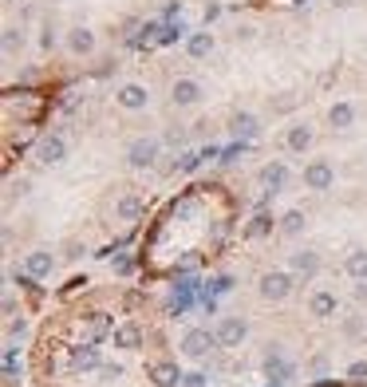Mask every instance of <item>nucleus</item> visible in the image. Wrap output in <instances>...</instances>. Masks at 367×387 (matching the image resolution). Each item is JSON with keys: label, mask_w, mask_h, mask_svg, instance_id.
Masks as SVG:
<instances>
[{"label": "nucleus", "mask_w": 367, "mask_h": 387, "mask_svg": "<svg viewBox=\"0 0 367 387\" xmlns=\"http://www.w3.org/2000/svg\"><path fill=\"white\" fill-rule=\"evenodd\" d=\"M158 150H162L158 139H147V135H142V139H135L127 147V166L130 170H150L158 162Z\"/></svg>", "instance_id": "1"}, {"label": "nucleus", "mask_w": 367, "mask_h": 387, "mask_svg": "<svg viewBox=\"0 0 367 387\" xmlns=\"http://www.w3.org/2000/svg\"><path fill=\"white\" fill-rule=\"evenodd\" d=\"M336 186V170H332V162L324 159H312L304 166V190H316V194H324V190Z\"/></svg>", "instance_id": "2"}, {"label": "nucleus", "mask_w": 367, "mask_h": 387, "mask_svg": "<svg viewBox=\"0 0 367 387\" xmlns=\"http://www.w3.org/2000/svg\"><path fill=\"white\" fill-rule=\"evenodd\" d=\"M257 288H261V297L265 300H285L288 293H292V277L280 273V269H273V273H261Z\"/></svg>", "instance_id": "3"}, {"label": "nucleus", "mask_w": 367, "mask_h": 387, "mask_svg": "<svg viewBox=\"0 0 367 387\" xmlns=\"http://www.w3.org/2000/svg\"><path fill=\"white\" fill-rule=\"evenodd\" d=\"M201 83L189 80V75H182V80L170 83V99H174V107H194V103H201Z\"/></svg>", "instance_id": "4"}, {"label": "nucleus", "mask_w": 367, "mask_h": 387, "mask_svg": "<svg viewBox=\"0 0 367 387\" xmlns=\"http://www.w3.org/2000/svg\"><path fill=\"white\" fill-rule=\"evenodd\" d=\"M115 103H119L123 111H147L150 107V91L142 87V83H123V87L115 91Z\"/></svg>", "instance_id": "5"}, {"label": "nucleus", "mask_w": 367, "mask_h": 387, "mask_svg": "<svg viewBox=\"0 0 367 387\" xmlns=\"http://www.w3.org/2000/svg\"><path fill=\"white\" fill-rule=\"evenodd\" d=\"M36 159H40L44 166H60V162L68 159V142H63V135H44L40 147H36Z\"/></svg>", "instance_id": "6"}, {"label": "nucleus", "mask_w": 367, "mask_h": 387, "mask_svg": "<svg viewBox=\"0 0 367 387\" xmlns=\"http://www.w3.org/2000/svg\"><path fill=\"white\" fill-rule=\"evenodd\" d=\"M213 336H218L221 348H237L241 340L249 336V324H245V320H237V317H225L218 324V332H213Z\"/></svg>", "instance_id": "7"}, {"label": "nucleus", "mask_w": 367, "mask_h": 387, "mask_svg": "<svg viewBox=\"0 0 367 387\" xmlns=\"http://www.w3.org/2000/svg\"><path fill=\"white\" fill-rule=\"evenodd\" d=\"M229 130H233L241 142H253L261 135V119H257V115H249V111H237V115L229 119Z\"/></svg>", "instance_id": "8"}, {"label": "nucleus", "mask_w": 367, "mask_h": 387, "mask_svg": "<svg viewBox=\"0 0 367 387\" xmlns=\"http://www.w3.org/2000/svg\"><path fill=\"white\" fill-rule=\"evenodd\" d=\"M218 344V336H209V332H201V328H194V332H186V340H182V352H186L189 360H201L209 352V348Z\"/></svg>", "instance_id": "9"}, {"label": "nucleus", "mask_w": 367, "mask_h": 387, "mask_svg": "<svg viewBox=\"0 0 367 387\" xmlns=\"http://www.w3.org/2000/svg\"><path fill=\"white\" fill-rule=\"evenodd\" d=\"M285 147L292 150V154H304V150L312 147V127H308V123H292V127L285 130Z\"/></svg>", "instance_id": "10"}, {"label": "nucleus", "mask_w": 367, "mask_h": 387, "mask_svg": "<svg viewBox=\"0 0 367 387\" xmlns=\"http://www.w3.org/2000/svg\"><path fill=\"white\" fill-rule=\"evenodd\" d=\"M68 51L71 56H91V51H95V32L83 28V24L80 28H71L68 32Z\"/></svg>", "instance_id": "11"}, {"label": "nucleus", "mask_w": 367, "mask_h": 387, "mask_svg": "<svg viewBox=\"0 0 367 387\" xmlns=\"http://www.w3.org/2000/svg\"><path fill=\"white\" fill-rule=\"evenodd\" d=\"M288 269L300 273V277H316V273H320V257L312 253V249H297V253L288 257Z\"/></svg>", "instance_id": "12"}, {"label": "nucleus", "mask_w": 367, "mask_h": 387, "mask_svg": "<svg viewBox=\"0 0 367 387\" xmlns=\"http://www.w3.org/2000/svg\"><path fill=\"white\" fill-rule=\"evenodd\" d=\"M265 376L273 379V383H288L297 371H292V364H288V360H280L277 352H268V356H265Z\"/></svg>", "instance_id": "13"}, {"label": "nucleus", "mask_w": 367, "mask_h": 387, "mask_svg": "<svg viewBox=\"0 0 367 387\" xmlns=\"http://www.w3.org/2000/svg\"><path fill=\"white\" fill-rule=\"evenodd\" d=\"M261 182H265L273 194H280V190L288 186V166L285 162H268V166H261Z\"/></svg>", "instance_id": "14"}, {"label": "nucleus", "mask_w": 367, "mask_h": 387, "mask_svg": "<svg viewBox=\"0 0 367 387\" xmlns=\"http://www.w3.org/2000/svg\"><path fill=\"white\" fill-rule=\"evenodd\" d=\"M51 265H56V261H51V253H48V249H32V253H28V261H24V269H28V273H32L36 281H40V277H48V273H51Z\"/></svg>", "instance_id": "15"}, {"label": "nucleus", "mask_w": 367, "mask_h": 387, "mask_svg": "<svg viewBox=\"0 0 367 387\" xmlns=\"http://www.w3.org/2000/svg\"><path fill=\"white\" fill-rule=\"evenodd\" d=\"M142 209H147V202H142L139 194H123L119 206H115V214H119L123 221H139V218H142Z\"/></svg>", "instance_id": "16"}, {"label": "nucleus", "mask_w": 367, "mask_h": 387, "mask_svg": "<svg viewBox=\"0 0 367 387\" xmlns=\"http://www.w3.org/2000/svg\"><path fill=\"white\" fill-rule=\"evenodd\" d=\"M186 51L194 56V60H206L209 51H213V32H189Z\"/></svg>", "instance_id": "17"}, {"label": "nucleus", "mask_w": 367, "mask_h": 387, "mask_svg": "<svg viewBox=\"0 0 367 387\" xmlns=\"http://www.w3.org/2000/svg\"><path fill=\"white\" fill-rule=\"evenodd\" d=\"M328 123L336 130H347L356 123V107H352V103H332V107H328Z\"/></svg>", "instance_id": "18"}, {"label": "nucleus", "mask_w": 367, "mask_h": 387, "mask_svg": "<svg viewBox=\"0 0 367 387\" xmlns=\"http://www.w3.org/2000/svg\"><path fill=\"white\" fill-rule=\"evenodd\" d=\"M347 269V277H356V281H367V249H352L344 261Z\"/></svg>", "instance_id": "19"}, {"label": "nucleus", "mask_w": 367, "mask_h": 387, "mask_svg": "<svg viewBox=\"0 0 367 387\" xmlns=\"http://www.w3.org/2000/svg\"><path fill=\"white\" fill-rule=\"evenodd\" d=\"M115 344H119V348H130V352H135V348L142 344V328H139V324H123V328H115Z\"/></svg>", "instance_id": "20"}, {"label": "nucleus", "mask_w": 367, "mask_h": 387, "mask_svg": "<svg viewBox=\"0 0 367 387\" xmlns=\"http://www.w3.org/2000/svg\"><path fill=\"white\" fill-rule=\"evenodd\" d=\"M312 317H320V320H328L332 317V312H336V293H316V297H312Z\"/></svg>", "instance_id": "21"}, {"label": "nucleus", "mask_w": 367, "mask_h": 387, "mask_svg": "<svg viewBox=\"0 0 367 387\" xmlns=\"http://www.w3.org/2000/svg\"><path fill=\"white\" fill-rule=\"evenodd\" d=\"M201 162H206V159H201V150H182L178 159H174V170H178V174H194Z\"/></svg>", "instance_id": "22"}, {"label": "nucleus", "mask_w": 367, "mask_h": 387, "mask_svg": "<svg viewBox=\"0 0 367 387\" xmlns=\"http://www.w3.org/2000/svg\"><path fill=\"white\" fill-rule=\"evenodd\" d=\"M150 376H154V383H158V387H174L182 379L178 367L170 364V360H166V364H154V371H150Z\"/></svg>", "instance_id": "23"}, {"label": "nucleus", "mask_w": 367, "mask_h": 387, "mask_svg": "<svg viewBox=\"0 0 367 387\" xmlns=\"http://www.w3.org/2000/svg\"><path fill=\"white\" fill-rule=\"evenodd\" d=\"M304 214H300V209H288L285 218H280V233H288V238H297L300 229H304Z\"/></svg>", "instance_id": "24"}, {"label": "nucleus", "mask_w": 367, "mask_h": 387, "mask_svg": "<svg viewBox=\"0 0 367 387\" xmlns=\"http://www.w3.org/2000/svg\"><path fill=\"white\" fill-rule=\"evenodd\" d=\"M71 364L80 367V371H87V367H99V352H95V348H75Z\"/></svg>", "instance_id": "25"}, {"label": "nucleus", "mask_w": 367, "mask_h": 387, "mask_svg": "<svg viewBox=\"0 0 367 387\" xmlns=\"http://www.w3.org/2000/svg\"><path fill=\"white\" fill-rule=\"evenodd\" d=\"M182 36H186V24H162V32H158V44H162V48H166V44H178L182 40Z\"/></svg>", "instance_id": "26"}, {"label": "nucleus", "mask_w": 367, "mask_h": 387, "mask_svg": "<svg viewBox=\"0 0 367 387\" xmlns=\"http://www.w3.org/2000/svg\"><path fill=\"white\" fill-rule=\"evenodd\" d=\"M16 48H24V28H16V24H8V28H4V51H16Z\"/></svg>", "instance_id": "27"}, {"label": "nucleus", "mask_w": 367, "mask_h": 387, "mask_svg": "<svg viewBox=\"0 0 367 387\" xmlns=\"http://www.w3.org/2000/svg\"><path fill=\"white\" fill-rule=\"evenodd\" d=\"M268 229H273V218H268V214H257V218L249 221V229H245V233H249V238H265Z\"/></svg>", "instance_id": "28"}, {"label": "nucleus", "mask_w": 367, "mask_h": 387, "mask_svg": "<svg viewBox=\"0 0 367 387\" xmlns=\"http://www.w3.org/2000/svg\"><path fill=\"white\" fill-rule=\"evenodd\" d=\"M241 150H245V142H233L229 150H221V162H225V166H233V162L241 159Z\"/></svg>", "instance_id": "29"}, {"label": "nucleus", "mask_w": 367, "mask_h": 387, "mask_svg": "<svg viewBox=\"0 0 367 387\" xmlns=\"http://www.w3.org/2000/svg\"><path fill=\"white\" fill-rule=\"evenodd\" d=\"M107 328H111V320L103 317V312H95V317H91V332H95V336H103Z\"/></svg>", "instance_id": "30"}, {"label": "nucleus", "mask_w": 367, "mask_h": 387, "mask_svg": "<svg viewBox=\"0 0 367 387\" xmlns=\"http://www.w3.org/2000/svg\"><path fill=\"white\" fill-rule=\"evenodd\" d=\"M347 376L356 379V383H363V379H367V364H363V360H356V364L347 367Z\"/></svg>", "instance_id": "31"}, {"label": "nucleus", "mask_w": 367, "mask_h": 387, "mask_svg": "<svg viewBox=\"0 0 367 387\" xmlns=\"http://www.w3.org/2000/svg\"><path fill=\"white\" fill-rule=\"evenodd\" d=\"M166 142H170V147H182V142H186V130H170Z\"/></svg>", "instance_id": "32"}, {"label": "nucleus", "mask_w": 367, "mask_h": 387, "mask_svg": "<svg viewBox=\"0 0 367 387\" xmlns=\"http://www.w3.org/2000/svg\"><path fill=\"white\" fill-rule=\"evenodd\" d=\"M182 387H206V376H182Z\"/></svg>", "instance_id": "33"}, {"label": "nucleus", "mask_w": 367, "mask_h": 387, "mask_svg": "<svg viewBox=\"0 0 367 387\" xmlns=\"http://www.w3.org/2000/svg\"><path fill=\"white\" fill-rule=\"evenodd\" d=\"M221 16V4H206V24H213Z\"/></svg>", "instance_id": "34"}, {"label": "nucleus", "mask_w": 367, "mask_h": 387, "mask_svg": "<svg viewBox=\"0 0 367 387\" xmlns=\"http://www.w3.org/2000/svg\"><path fill=\"white\" fill-rule=\"evenodd\" d=\"M8 332H12V336H28V324H24V320H12Z\"/></svg>", "instance_id": "35"}, {"label": "nucleus", "mask_w": 367, "mask_h": 387, "mask_svg": "<svg viewBox=\"0 0 367 387\" xmlns=\"http://www.w3.org/2000/svg\"><path fill=\"white\" fill-rule=\"evenodd\" d=\"M213 288H218V293H229V288H233V277H218V281H213Z\"/></svg>", "instance_id": "36"}, {"label": "nucleus", "mask_w": 367, "mask_h": 387, "mask_svg": "<svg viewBox=\"0 0 367 387\" xmlns=\"http://www.w3.org/2000/svg\"><path fill=\"white\" fill-rule=\"evenodd\" d=\"M356 297H359V300H367V281H363V285L356 288Z\"/></svg>", "instance_id": "37"}, {"label": "nucleus", "mask_w": 367, "mask_h": 387, "mask_svg": "<svg viewBox=\"0 0 367 387\" xmlns=\"http://www.w3.org/2000/svg\"><path fill=\"white\" fill-rule=\"evenodd\" d=\"M332 4H336V8H347V4H352V0H332Z\"/></svg>", "instance_id": "38"}]
</instances>
